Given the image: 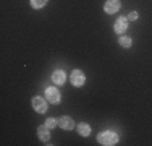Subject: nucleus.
Segmentation results:
<instances>
[{
  "instance_id": "1",
  "label": "nucleus",
  "mask_w": 152,
  "mask_h": 146,
  "mask_svg": "<svg viewBox=\"0 0 152 146\" xmlns=\"http://www.w3.org/2000/svg\"><path fill=\"white\" fill-rule=\"evenodd\" d=\"M97 141L104 146H112L118 143V136L113 133V131H104V133H99L97 136Z\"/></svg>"
},
{
  "instance_id": "2",
  "label": "nucleus",
  "mask_w": 152,
  "mask_h": 146,
  "mask_svg": "<svg viewBox=\"0 0 152 146\" xmlns=\"http://www.w3.org/2000/svg\"><path fill=\"white\" fill-rule=\"evenodd\" d=\"M45 99L49 101L50 104H58L60 102V93L55 88H47L45 89Z\"/></svg>"
},
{
  "instance_id": "3",
  "label": "nucleus",
  "mask_w": 152,
  "mask_h": 146,
  "mask_svg": "<svg viewBox=\"0 0 152 146\" xmlns=\"http://www.w3.org/2000/svg\"><path fill=\"white\" fill-rule=\"evenodd\" d=\"M32 107H34L39 114H44V112L47 111V102H45V99L36 96V97H32Z\"/></svg>"
},
{
  "instance_id": "4",
  "label": "nucleus",
  "mask_w": 152,
  "mask_h": 146,
  "mask_svg": "<svg viewBox=\"0 0 152 146\" xmlns=\"http://www.w3.org/2000/svg\"><path fill=\"white\" fill-rule=\"evenodd\" d=\"M71 83H73V86H83L84 85V73L81 70H75L71 73Z\"/></svg>"
},
{
  "instance_id": "5",
  "label": "nucleus",
  "mask_w": 152,
  "mask_h": 146,
  "mask_svg": "<svg viewBox=\"0 0 152 146\" xmlns=\"http://www.w3.org/2000/svg\"><path fill=\"white\" fill-rule=\"evenodd\" d=\"M104 10H105V13H117L120 10V0H107Z\"/></svg>"
},
{
  "instance_id": "6",
  "label": "nucleus",
  "mask_w": 152,
  "mask_h": 146,
  "mask_svg": "<svg viewBox=\"0 0 152 146\" xmlns=\"http://www.w3.org/2000/svg\"><path fill=\"white\" fill-rule=\"evenodd\" d=\"M58 125L61 127V130H73L75 128V122L70 119V117H61Z\"/></svg>"
},
{
  "instance_id": "7",
  "label": "nucleus",
  "mask_w": 152,
  "mask_h": 146,
  "mask_svg": "<svg viewBox=\"0 0 152 146\" xmlns=\"http://www.w3.org/2000/svg\"><path fill=\"white\" fill-rule=\"evenodd\" d=\"M126 28H128V21H126V18H118L117 23H115V31L118 32V34H121V32L126 31Z\"/></svg>"
},
{
  "instance_id": "8",
  "label": "nucleus",
  "mask_w": 152,
  "mask_h": 146,
  "mask_svg": "<svg viewBox=\"0 0 152 146\" xmlns=\"http://www.w3.org/2000/svg\"><path fill=\"white\" fill-rule=\"evenodd\" d=\"M50 128L47 125H44V127H39L37 128V135H39V138H41L42 141H49V138H50V131H49Z\"/></svg>"
},
{
  "instance_id": "9",
  "label": "nucleus",
  "mask_w": 152,
  "mask_h": 146,
  "mask_svg": "<svg viewBox=\"0 0 152 146\" xmlns=\"http://www.w3.org/2000/svg\"><path fill=\"white\" fill-rule=\"evenodd\" d=\"M65 73L61 72V70H57V72H53V75H52V80H53V83L55 85H63L65 83Z\"/></svg>"
},
{
  "instance_id": "10",
  "label": "nucleus",
  "mask_w": 152,
  "mask_h": 146,
  "mask_svg": "<svg viewBox=\"0 0 152 146\" xmlns=\"http://www.w3.org/2000/svg\"><path fill=\"white\" fill-rule=\"evenodd\" d=\"M78 133L83 135V136H88V135L91 133V127H89L88 123H79L78 125Z\"/></svg>"
},
{
  "instance_id": "11",
  "label": "nucleus",
  "mask_w": 152,
  "mask_h": 146,
  "mask_svg": "<svg viewBox=\"0 0 152 146\" xmlns=\"http://www.w3.org/2000/svg\"><path fill=\"white\" fill-rule=\"evenodd\" d=\"M47 3V0H31V5H32V8H42Z\"/></svg>"
},
{
  "instance_id": "12",
  "label": "nucleus",
  "mask_w": 152,
  "mask_h": 146,
  "mask_svg": "<svg viewBox=\"0 0 152 146\" xmlns=\"http://www.w3.org/2000/svg\"><path fill=\"white\" fill-rule=\"evenodd\" d=\"M118 42H120L121 47H129V46H131V39H129V38H125V36H123V38H120V41H118Z\"/></svg>"
},
{
  "instance_id": "13",
  "label": "nucleus",
  "mask_w": 152,
  "mask_h": 146,
  "mask_svg": "<svg viewBox=\"0 0 152 146\" xmlns=\"http://www.w3.org/2000/svg\"><path fill=\"white\" fill-rule=\"evenodd\" d=\"M45 125L49 127V128H53V127L57 125V120H53V119H47V120H45Z\"/></svg>"
},
{
  "instance_id": "14",
  "label": "nucleus",
  "mask_w": 152,
  "mask_h": 146,
  "mask_svg": "<svg viewBox=\"0 0 152 146\" xmlns=\"http://www.w3.org/2000/svg\"><path fill=\"white\" fill-rule=\"evenodd\" d=\"M129 20H137V13L136 12H131V13H129Z\"/></svg>"
}]
</instances>
